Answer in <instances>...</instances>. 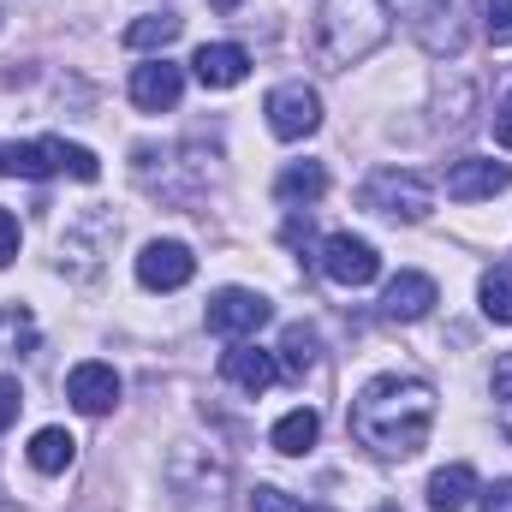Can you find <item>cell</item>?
I'll use <instances>...</instances> for the list:
<instances>
[{
  "label": "cell",
  "mask_w": 512,
  "mask_h": 512,
  "mask_svg": "<svg viewBox=\"0 0 512 512\" xmlns=\"http://www.w3.org/2000/svg\"><path fill=\"white\" fill-rule=\"evenodd\" d=\"M435 429V387L423 376H376L352 399V441L376 459H411L423 453Z\"/></svg>",
  "instance_id": "1"
},
{
  "label": "cell",
  "mask_w": 512,
  "mask_h": 512,
  "mask_svg": "<svg viewBox=\"0 0 512 512\" xmlns=\"http://www.w3.org/2000/svg\"><path fill=\"white\" fill-rule=\"evenodd\" d=\"M393 30V6L387 0H322L316 12V60L346 72L358 60H370Z\"/></svg>",
  "instance_id": "2"
},
{
  "label": "cell",
  "mask_w": 512,
  "mask_h": 512,
  "mask_svg": "<svg viewBox=\"0 0 512 512\" xmlns=\"http://www.w3.org/2000/svg\"><path fill=\"white\" fill-rule=\"evenodd\" d=\"M167 489H173L179 512H227L233 507V465L215 447L179 441L167 459Z\"/></svg>",
  "instance_id": "3"
},
{
  "label": "cell",
  "mask_w": 512,
  "mask_h": 512,
  "mask_svg": "<svg viewBox=\"0 0 512 512\" xmlns=\"http://www.w3.org/2000/svg\"><path fill=\"white\" fill-rule=\"evenodd\" d=\"M0 173L12 179H54V173H72V179H102V161L84 149V143H66V137H30V143H0Z\"/></svg>",
  "instance_id": "4"
},
{
  "label": "cell",
  "mask_w": 512,
  "mask_h": 512,
  "mask_svg": "<svg viewBox=\"0 0 512 512\" xmlns=\"http://www.w3.org/2000/svg\"><path fill=\"white\" fill-rule=\"evenodd\" d=\"M358 203H364L370 215H382V221H423V215L435 209V191H429V179H423V173L376 167V173L364 179Z\"/></svg>",
  "instance_id": "5"
},
{
  "label": "cell",
  "mask_w": 512,
  "mask_h": 512,
  "mask_svg": "<svg viewBox=\"0 0 512 512\" xmlns=\"http://www.w3.org/2000/svg\"><path fill=\"white\" fill-rule=\"evenodd\" d=\"M268 316H274V304L262 292H251V286H221L209 298V310H203L209 334H227V340H245L256 328H268Z\"/></svg>",
  "instance_id": "6"
},
{
  "label": "cell",
  "mask_w": 512,
  "mask_h": 512,
  "mask_svg": "<svg viewBox=\"0 0 512 512\" xmlns=\"http://www.w3.org/2000/svg\"><path fill=\"white\" fill-rule=\"evenodd\" d=\"M262 114H268V131L280 143H298V137H310V131L322 126V96L310 84H274L268 102H262Z\"/></svg>",
  "instance_id": "7"
},
{
  "label": "cell",
  "mask_w": 512,
  "mask_h": 512,
  "mask_svg": "<svg viewBox=\"0 0 512 512\" xmlns=\"http://www.w3.org/2000/svg\"><path fill=\"white\" fill-rule=\"evenodd\" d=\"M322 274L334 286H370L382 274V256H376L370 239H358V233H328L322 239Z\"/></svg>",
  "instance_id": "8"
},
{
  "label": "cell",
  "mask_w": 512,
  "mask_h": 512,
  "mask_svg": "<svg viewBox=\"0 0 512 512\" xmlns=\"http://www.w3.org/2000/svg\"><path fill=\"white\" fill-rule=\"evenodd\" d=\"M441 185H447L453 203H483V197H495V191L512 185V167L507 161H483V155H459V161H447Z\"/></svg>",
  "instance_id": "9"
},
{
  "label": "cell",
  "mask_w": 512,
  "mask_h": 512,
  "mask_svg": "<svg viewBox=\"0 0 512 512\" xmlns=\"http://www.w3.org/2000/svg\"><path fill=\"white\" fill-rule=\"evenodd\" d=\"M191 274H197V256H191V245H179V239H155V245L137 251V280L149 292H179Z\"/></svg>",
  "instance_id": "10"
},
{
  "label": "cell",
  "mask_w": 512,
  "mask_h": 512,
  "mask_svg": "<svg viewBox=\"0 0 512 512\" xmlns=\"http://www.w3.org/2000/svg\"><path fill=\"white\" fill-rule=\"evenodd\" d=\"M221 382H233L239 393H268V387L280 382V358L274 352H262L251 340H233L227 352H221Z\"/></svg>",
  "instance_id": "11"
},
{
  "label": "cell",
  "mask_w": 512,
  "mask_h": 512,
  "mask_svg": "<svg viewBox=\"0 0 512 512\" xmlns=\"http://www.w3.org/2000/svg\"><path fill=\"white\" fill-rule=\"evenodd\" d=\"M66 399H72L84 417H108V411L120 405V376H114V364H102V358L78 364V370L66 376Z\"/></svg>",
  "instance_id": "12"
},
{
  "label": "cell",
  "mask_w": 512,
  "mask_h": 512,
  "mask_svg": "<svg viewBox=\"0 0 512 512\" xmlns=\"http://www.w3.org/2000/svg\"><path fill=\"white\" fill-rule=\"evenodd\" d=\"M179 96H185V72H179L173 60H149V66L131 72V102H137L143 114H173Z\"/></svg>",
  "instance_id": "13"
},
{
  "label": "cell",
  "mask_w": 512,
  "mask_h": 512,
  "mask_svg": "<svg viewBox=\"0 0 512 512\" xmlns=\"http://www.w3.org/2000/svg\"><path fill=\"white\" fill-rule=\"evenodd\" d=\"M191 72H197L203 90H233V84L251 78V54L239 42H203L197 60H191Z\"/></svg>",
  "instance_id": "14"
},
{
  "label": "cell",
  "mask_w": 512,
  "mask_h": 512,
  "mask_svg": "<svg viewBox=\"0 0 512 512\" xmlns=\"http://www.w3.org/2000/svg\"><path fill=\"white\" fill-rule=\"evenodd\" d=\"M435 280L429 274H399V280H387L382 292V316L387 322H423L429 310H435Z\"/></svg>",
  "instance_id": "15"
},
{
  "label": "cell",
  "mask_w": 512,
  "mask_h": 512,
  "mask_svg": "<svg viewBox=\"0 0 512 512\" xmlns=\"http://www.w3.org/2000/svg\"><path fill=\"white\" fill-rule=\"evenodd\" d=\"M322 191H328V167H322V161H292V167H280V179H274V197H280L286 209L316 203Z\"/></svg>",
  "instance_id": "16"
},
{
  "label": "cell",
  "mask_w": 512,
  "mask_h": 512,
  "mask_svg": "<svg viewBox=\"0 0 512 512\" xmlns=\"http://www.w3.org/2000/svg\"><path fill=\"white\" fill-rule=\"evenodd\" d=\"M471 495H483L471 465H447V471H435V477H429V507H435V512L471 507Z\"/></svg>",
  "instance_id": "17"
},
{
  "label": "cell",
  "mask_w": 512,
  "mask_h": 512,
  "mask_svg": "<svg viewBox=\"0 0 512 512\" xmlns=\"http://www.w3.org/2000/svg\"><path fill=\"white\" fill-rule=\"evenodd\" d=\"M316 435H322V417L298 405V411H286V417L274 423V435H268V441H274V453H286V459H304V453L316 447Z\"/></svg>",
  "instance_id": "18"
},
{
  "label": "cell",
  "mask_w": 512,
  "mask_h": 512,
  "mask_svg": "<svg viewBox=\"0 0 512 512\" xmlns=\"http://www.w3.org/2000/svg\"><path fill=\"white\" fill-rule=\"evenodd\" d=\"M316 352H322L316 328L292 322V328L280 334V376H310V370H316Z\"/></svg>",
  "instance_id": "19"
},
{
  "label": "cell",
  "mask_w": 512,
  "mask_h": 512,
  "mask_svg": "<svg viewBox=\"0 0 512 512\" xmlns=\"http://www.w3.org/2000/svg\"><path fill=\"white\" fill-rule=\"evenodd\" d=\"M72 453H78V441H72L66 429H36V435H30V465H36L42 477H60V471L72 465Z\"/></svg>",
  "instance_id": "20"
},
{
  "label": "cell",
  "mask_w": 512,
  "mask_h": 512,
  "mask_svg": "<svg viewBox=\"0 0 512 512\" xmlns=\"http://www.w3.org/2000/svg\"><path fill=\"white\" fill-rule=\"evenodd\" d=\"M477 298H483V316H489L495 328H512V262H495V268L483 274Z\"/></svg>",
  "instance_id": "21"
},
{
  "label": "cell",
  "mask_w": 512,
  "mask_h": 512,
  "mask_svg": "<svg viewBox=\"0 0 512 512\" xmlns=\"http://www.w3.org/2000/svg\"><path fill=\"white\" fill-rule=\"evenodd\" d=\"M173 36H179V18L173 12H149V18L126 24V48H167Z\"/></svg>",
  "instance_id": "22"
},
{
  "label": "cell",
  "mask_w": 512,
  "mask_h": 512,
  "mask_svg": "<svg viewBox=\"0 0 512 512\" xmlns=\"http://www.w3.org/2000/svg\"><path fill=\"white\" fill-rule=\"evenodd\" d=\"M489 387H495V423H501V435L512 441V352H501V358H495V376H489Z\"/></svg>",
  "instance_id": "23"
},
{
  "label": "cell",
  "mask_w": 512,
  "mask_h": 512,
  "mask_svg": "<svg viewBox=\"0 0 512 512\" xmlns=\"http://www.w3.org/2000/svg\"><path fill=\"white\" fill-rule=\"evenodd\" d=\"M483 36L495 48H512V0H489L483 6Z\"/></svg>",
  "instance_id": "24"
},
{
  "label": "cell",
  "mask_w": 512,
  "mask_h": 512,
  "mask_svg": "<svg viewBox=\"0 0 512 512\" xmlns=\"http://www.w3.org/2000/svg\"><path fill=\"white\" fill-rule=\"evenodd\" d=\"M251 512H298V501L286 495V489H274V483H262L251 495Z\"/></svg>",
  "instance_id": "25"
},
{
  "label": "cell",
  "mask_w": 512,
  "mask_h": 512,
  "mask_svg": "<svg viewBox=\"0 0 512 512\" xmlns=\"http://www.w3.org/2000/svg\"><path fill=\"white\" fill-rule=\"evenodd\" d=\"M18 405H24V393H18V382L12 376H0V435L18 423Z\"/></svg>",
  "instance_id": "26"
},
{
  "label": "cell",
  "mask_w": 512,
  "mask_h": 512,
  "mask_svg": "<svg viewBox=\"0 0 512 512\" xmlns=\"http://www.w3.org/2000/svg\"><path fill=\"white\" fill-rule=\"evenodd\" d=\"M12 256H18V215H6V209H0V268H6Z\"/></svg>",
  "instance_id": "27"
},
{
  "label": "cell",
  "mask_w": 512,
  "mask_h": 512,
  "mask_svg": "<svg viewBox=\"0 0 512 512\" xmlns=\"http://www.w3.org/2000/svg\"><path fill=\"white\" fill-rule=\"evenodd\" d=\"M483 512H512V477H501V483L483 489Z\"/></svg>",
  "instance_id": "28"
},
{
  "label": "cell",
  "mask_w": 512,
  "mask_h": 512,
  "mask_svg": "<svg viewBox=\"0 0 512 512\" xmlns=\"http://www.w3.org/2000/svg\"><path fill=\"white\" fill-rule=\"evenodd\" d=\"M495 143H501V149H512V96L495 108Z\"/></svg>",
  "instance_id": "29"
},
{
  "label": "cell",
  "mask_w": 512,
  "mask_h": 512,
  "mask_svg": "<svg viewBox=\"0 0 512 512\" xmlns=\"http://www.w3.org/2000/svg\"><path fill=\"white\" fill-rule=\"evenodd\" d=\"M209 6H215V12H233V6H239V0H209Z\"/></svg>",
  "instance_id": "30"
},
{
  "label": "cell",
  "mask_w": 512,
  "mask_h": 512,
  "mask_svg": "<svg viewBox=\"0 0 512 512\" xmlns=\"http://www.w3.org/2000/svg\"><path fill=\"white\" fill-rule=\"evenodd\" d=\"M304 512H334V507H304Z\"/></svg>",
  "instance_id": "31"
},
{
  "label": "cell",
  "mask_w": 512,
  "mask_h": 512,
  "mask_svg": "<svg viewBox=\"0 0 512 512\" xmlns=\"http://www.w3.org/2000/svg\"><path fill=\"white\" fill-rule=\"evenodd\" d=\"M376 512H399V507H376Z\"/></svg>",
  "instance_id": "32"
}]
</instances>
